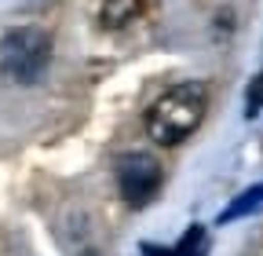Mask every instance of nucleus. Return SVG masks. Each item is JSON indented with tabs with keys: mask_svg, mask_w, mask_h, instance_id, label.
Returning <instances> with one entry per match:
<instances>
[{
	"mask_svg": "<svg viewBox=\"0 0 263 256\" xmlns=\"http://www.w3.org/2000/svg\"><path fill=\"white\" fill-rule=\"evenodd\" d=\"M146 256H201L205 252V227H190L176 249H157V245H143Z\"/></svg>",
	"mask_w": 263,
	"mask_h": 256,
	"instance_id": "5",
	"label": "nucleus"
},
{
	"mask_svg": "<svg viewBox=\"0 0 263 256\" xmlns=\"http://www.w3.org/2000/svg\"><path fill=\"white\" fill-rule=\"evenodd\" d=\"M51 62V37L37 26H22L0 41V70L8 81L37 84Z\"/></svg>",
	"mask_w": 263,
	"mask_h": 256,
	"instance_id": "2",
	"label": "nucleus"
},
{
	"mask_svg": "<svg viewBox=\"0 0 263 256\" xmlns=\"http://www.w3.org/2000/svg\"><path fill=\"white\" fill-rule=\"evenodd\" d=\"M161 161L146 150H132L117 157V187H121V198L128 205H146L157 190H161Z\"/></svg>",
	"mask_w": 263,
	"mask_h": 256,
	"instance_id": "3",
	"label": "nucleus"
},
{
	"mask_svg": "<svg viewBox=\"0 0 263 256\" xmlns=\"http://www.w3.org/2000/svg\"><path fill=\"white\" fill-rule=\"evenodd\" d=\"M259 103H263V77H256L252 81V88H249V117H256V110H259Z\"/></svg>",
	"mask_w": 263,
	"mask_h": 256,
	"instance_id": "7",
	"label": "nucleus"
},
{
	"mask_svg": "<svg viewBox=\"0 0 263 256\" xmlns=\"http://www.w3.org/2000/svg\"><path fill=\"white\" fill-rule=\"evenodd\" d=\"M263 209V183H256V187H249V190H241V194L230 202L223 212H219V223H234V220H245V216H252V212H259Z\"/></svg>",
	"mask_w": 263,
	"mask_h": 256,
	"instance_id": "4",
	"label": "nucleus"
},
{
	"mask_svg": "<svg viewBox=\"0 0 263 256\" xmlns=\"http://www.w3.org/2000/svg\"><path fill=\"white\" fill-rule=\"evenodd\" d=\"M143 8V0H103V26H124Z\"/></svg>",
	"mask_w": 263,
	"mask_h": 256,
	"instance_id": "6",
	"label": "nucleus"
},
{
	"mask_svg": "<svg viewBox=\"0 0 263 256\" xmlns=\"http://www.w3.org/2000/svg\"><path fill=\"white\" fill-rule=\"evenodd\" d=\"M205 110H209V92L205 84L197 81H183L176 88H168L161 99L150 106L146 114V132L154 143L161 147H176L183 143L197 124L205 121Z\"/></svg>",
	"mask_w": 263,
	"mask_h": 256,
	"instance_id": "1",
	"label": "nucleus"
}]
</instances>
